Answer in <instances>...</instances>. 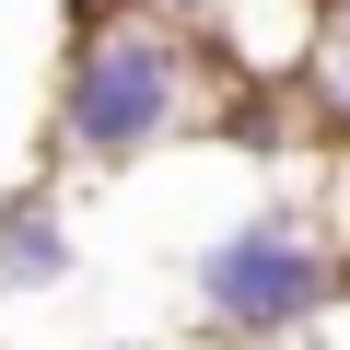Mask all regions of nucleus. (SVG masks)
Instances as JSON below:
<instances>
[{"label": "nucleus", "mask_w": 350, "mask_h": 350, "mask_svg": "<svg viewBox=\"0 0 350 350\" xmlns=\"http://www.w3.org/2000/svg\"><path fill=\"white\" fill-rule=\"evenodd\" d=\"M211 47L187 24L140 12V0H105V12L70 24L59 47V94H47V152L70 175H129L152 163L163 140H187L199 105H211Z\"/></svg>", "instance_id": "obj_1"}, {"label": "nucleus", "mask_w": 350, "mask_h": 350, "mask_svg": "<svg viewBox=\"0 0 350 350\" xmlns=\"http://www.w3.org/2000/svg\"><path fill=\"white\" fill-rule=\"evenodd\" d=\"M187 304L211 338L234 350H280V338H315L338 304H350V245L315 199H245L222 234L187 245Z\"/></svg>", "instance_id": "obj_2"}, {"label": "nucleus", "mask_w": 350, "mask_h": 350, "mask_svg": "<svg viewBox=\"0 0 350 350\" xmlns=\"http://www.w3.org/2000/svg\"><path fill=\"white\" fill-rule=\"evenodd\" d=\"M82 280V222H70V199L47 187H12L0 199V304H47V292H70Z\"/></svg>", "instance_id": "obj_3"}, {"label": "nucleus", "mask_w": 350, "mask_h": 350, "mask_svg": "<svg viewBox=\"0 0 350 350\" xmlns=\"http://www.w3.org/2000/svg\"><path fill=\"white\" fill-rule=\"evenodd\" d=\"M304 105H315V129L327 140H350V0L327 12V36H315V59H304V82H292Z\"/></svg>", "instance_id": "obj_4"}, {"label": "nucleus", "mask_w": 350, "mask_h": 350, "mask_svg": "<svg viewBox=\"0 0 350 350\" xmlns=\"http://www.w3.org/2000/svg\"><path fill=\"white\" fill-rule=\"evenodd\" d=\"M140 12H163V24H187V36H199V24L222 12V0H140Z\"/></svg>", "instance_id": "obj_5"}, {"label": "nucleus", "mask_w": 350, "mask_h": 350, "mask_svg": "<svg viewBox=\"0 0 350 350\" xmlns=\"http://www.w3.org/2000/svg\"><path fill=\"white\" fill-rule=\"evenodd\" d=\"M105 350H152V338H105Z\"/></svg>", "instance_id": "obj_6"}]
</instances>
